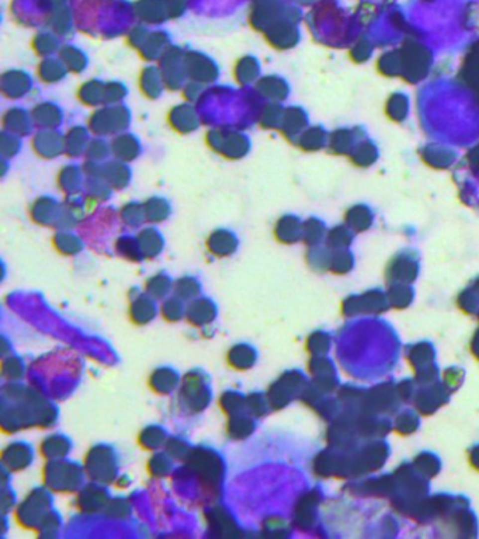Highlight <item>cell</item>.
Segmentation results:
<instances>
[{
    "mask_svg": "<svg viewBox=\"0 0 479 539\" xmlns=\"http://www.w3.org/2000/svg\"><path fill=\"white\" fill-rule=\"evenodd\" d=\"M229 359L234 362L235 367H250L251 364H253V361H254V352L251 351L249 347H246V345H239V347H235V348L231 351Z\"/></svg>",
    "mask_w": 479,
    "mask_h": 539,
    "instance_id": "6da1fadb",
    "label": "cell"
},
{
    "mask_svg": "<svg viewBox=\"0 0 479 539\" xmlns=\"http://www.w3.org/2000/svg\"><path fill=\"white\" fill-rule=\"evenodd\" d=\"M152 382L156 383V389H160V391H170L174 383H176V376L173 375L172 372H156Z\"/></svg>",
    "mask_w": 479,
    "mask_h": 539,
    "instance_id": "7a4b0ae2",
    "label": "cell"
},
{
    "mask_svg": "<svg viewBox=\"0 0 479 539\" xmlns=\"http://www.w3.org/2000/svg\"><path fill=\"white\" fill-rule=\"evenodd\" d=\"M134 313L136 315V319H138V318H143V322H148L150 318L153 316V315H152L153 309H152L149 302H138V304L134 306Z\"/></svg>",
    "mask_w": 479,
    "mask_h": 539,
    "instance_id": "3957f363",
    "label": "cell"
},
{
    "mask_svg": "<svg viewBox=\"0 0 479 539\" xmlns=\"http://www.w3.org/2000/svg\"><path fill=\"white\" fill-rule=\"evenodd\" d=\"M8 459H10V461H7V462L10 463V465H11V463H13V465L18 463L20 466H21V465L24 466V465H25V463L28 462V456H27V455H25V452H24L23 449L20 448V451H18V452H17L16 449H11V452H10V456H8Z\"/></svg>",
    "mask_w": 479,
    "mask_h": 539,
    "instance_id": "277c9868",
    "label": "cell"
},
{
    "mask_svg": "<svg viewBox=\"0 0 479 539\" xmlns=\"http://www.w3.org/2000/svg\"><path fill=\"white\" fill-rule=\"evenodd\" d=\"M181 313V306L179 304H174V302H170L165 306V315L170 319H177L179 315Z\"/></svg>",
    "mask_w": 479,
    "mask_h": 539,
    "instance_id": "5b68a950",
    "label": "cell"
}]
</instances>
